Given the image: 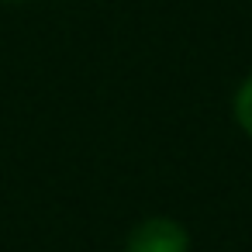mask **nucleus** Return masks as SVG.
Masks as SVG:
<instances>
[{"label": "nucleus", "mask_w": 252, "mask_h": 252, "mask_svg": "<svg viewBox=\"0 0 252 252\" xmlns=\"http://www.w3.org/2000/svg\"><path fill=\"white\" fill-rule=\"evenodd\" d=\"M125 252H190V235L173 218H145L128 231Z\"/></svg>", "instance_id": "f257e3e1"}, {"label": "nucleus", "mask_w": 252, "mask_h": 252, "mask_svg": "<svg viewBox=\"0 0 252 252\" xmlns=\"http://www.w3.org/2000/svg\"><path fill=\"white\" fill-rule=\"evenodd\" d=\"M7 4H25V0H7Z\"/></svg>", "instance_id": "7ed1b4c3"}, {"label": "nucleus", "mask_w": 252, "mask_h": 252, "mask_svg": "<svg viewBox=\"0 0 252 252\" xmlns=\"http://www.w3.org/2000/svg\"><path fill=\"white\" fill-rule=\"evenodd\" d=\"M231 111H235V121L238 128L252 138V76L242 80V87L235 90V100H231Z\"/></svg>", "instance_id": "f03ea898"}]
</instances>
